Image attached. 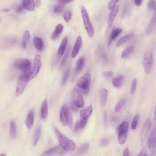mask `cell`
Masks as SVG:
<instances>
[{"instance_id":"6da1fadb","label":"cell","mask_w":156,"mask_h":156,"mask_svg":"<svg viewBox=\"0 0 156 156\" xmlns=\"http://www.w3.org/2000/svg\"><path fill=\"white\" fill-rule=\"evenodd\" d=\"M54 130L60 145L68 152H73L76 148L74 142L61 133L57 128L55 127Z\"/></svg>"},{"instance_id":"7a4b0ae2","label":"cell","mask_w":156,"mask_h":156,"mask_svg":"<svg viewBox=\"0 0 156 156\" xmlns=\"http://www.w3.org/2000/svg\"><path fill=\"white\" fill-rule=\"evenodd\" d=\"M91 75L89 73H85L77 82L74 89L85 94L89 92V86L91 82Z\"/></svg>"},{"instance_id":"3957f363","label":"cell","mask_w":156,"mask_h":156,"mask_svg":"<svg viewBox=\"0 0 156 156\" xmlns=\"http://www.w3.org/2000/svg\"><path fill=\"white\" fill-rule=\"evenodd\" d=\"M81 12L86 31L89 37H91L94 33V29L90 22L87 12L84 6L81 8Z\"/></svg>"},{"instance_id":"277c9868","label":"cell","mask_w":156,"mask_h":156,"mask_svg":"<svg viewBox=\"0 0 156 156\" xmlns=\"http://www.w3.org/2000/svg\"><path fill=\"white\" fill-rule=\"evenodd\" d=\"M128 129V123L127 121H124L117 127L118 140L121 144H123L126 140Z\"/></svg>"},{"instance_id":"5b68a950","label":"cell","mask_w":156,"mask_h":156,"mask_svg":"<svg viewBox=\"0 0 156 156\" xmlns=\"http://www.w3.org/2000/svg\"><path fill=\"white\" fill-rule=\"evenodd\" d=\"M28 74L21 72L19 74L17 85L15 92L16 96L20 95L22 93L28 81Z\"/></svg>"},{"instance_id":"8992f818","label":"cell","mask_w":156,"mask_h":156,"mask_svg":"<svg viewBox=\"0 0 156 156\" xmlns=\"http://www.w3.org/2000/svg\"><path fill=\"white\" fill-rule=\"evenodd\" d=\"M153 62V56L152 51L148 50L145 53L143 60V65L144 70L146 73H150L151 70Z\"/></svg>"},{"instance_id":"52a82bcc","label":"cell","mask_w":156,"mask_h":156,"mask_svg":"<svg viewBox=\"0 0 156 156\" xmlns=\"http://www.w3.org/2000/svg\"><path fill=\"white\" fill-rule=\"evenodd\" d=\"M15 67L23 72H29L31 70V63L28 59L23 58L16 60L14 63Z\"/></svg>"},{"instance_id":"ba28073f","label":"cell","mask_w":156,"mask_h":156,"mask_svg":"<svg viewBox=\"0 0 156 156\" xmlns=\"http://www.w3.org/2000/svg\"><path fill=\"white\" fill-rule=\"evenodd\" d=\"M73 103L79 108H83L84 105L83 98L80 93L74 89L72 95Z\"/></svg>"},{"instance_id":"9c48e42d","label":"cell","mask_w":156,"mask_h":156,"mask_svg":"<svg viewBox=\"0 0 156 156\" xmlns=\"http://www.w3.org/2000/svg\"><path fill=\"white\" fill-rule=\"evenodd\" d=\"M41 66V57L37 55L34 58V67L31 70L30 80L35 77L39 73Z\"/></svg>"},{"instance_id":"30bf717a","label":"cell","mask_w":156,"mask_h":156,"mask_svg":"<svg viewBox=\"0 0 156 156\" xmlns=\"http://www.w3.org/2000/svg\"><path fill=\"white\" fill-rule=\"evenodd\" d=\"M71 115L67 105L66 104L63 105L62 107L60 113V120L63 126H65L67 124L68 119Z\"/></svg>"},{"instance_id":"8fae6325","label":"cell","mask_w":156,"mask_h":156,"mask_svg":"<svg viewBox=\"0 0 156 156\" xmlns=\"http://www.w3.org/2000/svg\"><path fill=\"white\" fill-rule=\"evenodd\" d=\"M151 126V122L150 119H147L143 126L140 135V140L142 144L145 141Z\"/></svg>"},{"instance_id":"7c38bea8","label":"cell","mask_w":156,"mask_h":156,"mask_svg":"<svg viewBox=\"0 0 156 156\" xmlns=\"http://www.w3.org/2000/svg\"><path fill=\"white\" fill-rule=\"evenodd\" d=\"M156 142V129L153 130L148 137L147 144L148 148L150 151L153 152L155 146Z\"/></svg>"},{"instance_id":"4fadbf2b","label":"cell","mask_w":156,"mask_h":156,"mask_svg":"<svg viewBox=\"0 0 156 156\" xmlns=\"http://www.w3.org/2000/svg\"><path fill=\"white\" fill-rule=\"evenodd\" d=\"M93 111V107L91 105L87 106L80 112V119L88 120V118L91 115Z\"/></svg>"},{"instance_id":"5bb4252c","label":"cell","mask_w":156,"mask_h":156,"mask_svg":"<svg viewBox=\"0 0 156 156\" xmlns=\"http://www.w3.org/2000/svg\"><path fill=\"white\" fill-rule=\"evenodd\" d=\"M82 45V39L80 36L77 38L71 53V56L75 58L78 54Z\"/></svg>"},{"instance_id":"9a60e30c","label":"cell","mask_w":156,"mask_h":156,"mask_svg":"<svg viewBox=\"0 0 156 156\" xmlns=\"http://www.w3.org/2000/svg\"><path fill=\"white\" fill-rule=\"evenodd\" d=\"M119 5H118L111 10L108 17V26L107 30H108L111 26L119 11Z\"/></svg>"},{"instance_id":"2e32d148","label":"cell","mask_w":156,"mask_h":156,"mask_svg":"<svg viewBox=\"0 0 156 156\" xmlns=\"http://www.w3.org/2000/svg\"><path fill=\"white\" fill-rule=\"evenodd\" d=\"M108 94V90L105 88L101 89L99 92L100 102L101 105L105 106L107 101Z\"/></svg>"},{"instance_id":"e0dca14e","label":"cell","mask_w":156,"mask_h":156,"mask_svg":"<svg viewBox=\"0 0 156 156\" xmlns=\"http://www.w3.org/2000/svg\"><path fill=\"white\" fill-rule=\"evenodd\" d=\"M68 41L67 36H65L62 41L58 51V55L59 57H61L64 54L67 45Z\"/></svg>"},{"instance_id":"ac0fdd59","label":"cell","mask_w":156,"mask_h":156,"mask_svg":"<svg viewBox=\"0 0 156 156\" xmlns=\"http://www.w3.org/2000/svg\"><path fill=\"white\" fill-rule=\"evenodd\" d=\"M63 28V26L62 24H58L51 35V39L54 40H56L62 32Z\"/></svg>"},{"instance_id":"d6986e66","label":"cell","mask_w":156,"mask_h":156,"mask_svg":"<svg viewBox=\"0 0 156 156\" xmlns=\"http://www.w3.org/2000/svg\"><path fill=\"white\" fill-rule=\"evenodd\" d=\"M25 9L29 11H33L35 8V4L34 0H23L22 3Z\"/></svg>"},{"instance_id":"ffe728a7","label":"cell","mask_w":156,"mask_h":156,"mask_svg":"<svg viewBox=\"0 0 156 156\" xmlns=\"http://www.w3.org/2000/svg\"><path fill=\"white\" fill-rule=\"evenodd\" d=\"M134 36V34L130 33L121 37L116 43L117 47H119L127 42L132 38Z\"/></svg>"},{"instance_id":"44dd1931","label":"cell","mask_w":156,"mask_h":156,"mask_svg":"<svg viewBox=\"0 0 156 156\" xmlns=\"http://www.w3.org/2000/svg\"><path fill=\"white\" fill-rule=\"evenodd\" d=\"M34 112L33 111H31L28 113L26 121V124L28 128L31 129L34 123Z\"/></svg>"},{"instance_id":"7402d4cb","label":"cell","mask_w":156,"mask_h":156,"mask_svg":"<svg viewBox=\"0 0 156 156\" xmlns=\"http://www.w3.org/2000/svg\"><path fill=\"white\" fill-rule=\"evenodd\" d=\"M124 77L123 75H121L113 78L112 80V84L113 86L116 88L120 87L123 83Z\"/></svg>"},{"instance_id":"603a6c76","label":"cell","mask_w":156,"mask_h":156,"mask_svg":"<svg viewBox=\"0 0 156 156\" xmlns=\"http://www.w3.org/2000/svg\"><path fill=\"white\" fill-rule=\"evenodd\" d=\"M48 112L47 101L46 99H45L43 102L41 111V116L43 119L47 117Z\"/></svg>"},{"instance_id":"cb8c5ba5","label":"cell","mask_w":156,"mask_h":156,"mask_svg":"<svg viewBox=\"0 0 156 156\" xmlns=\"http://www.w3.org/2000/svg\"><path fill=\"white\" fill-rule=\"evenodd\" d=\"M41 128L40 126H37L36 128L34 135L33 145L35 146L38 142L41 136Z\"/></svg>"},{"instance_id":"d4e9b609","label":"cell","mask_w":156,"mask_h":156,"mask_svg":"<svg viewBox=\"0 0 156 156\" xmlns=\"http://www.w3.org/2000/svg\"><path fill=\"white\" fill-rule=\"evenodd\" d=\"M122 31V29L120 28H118L115 29H113V30L111 33L109 40V46L110 45L112 41L116 39Z\"/></svg>"},{"instance_id":"484cf974","label":"cell","mask_w":156,"mask_h":156,"mask_svg":"<svg viewBox=\"0 0 156 156\" xmlns=\"http://www.w3.org/2000/svg\"><path fill=\"white\" fill-rule=\"evenodd\" d=\"M85 59L83 57L80 58L76 62L75 70L76 72H80L83 68L85 64Z\"/></svg>"},{"instance_id":"4316f807","label":"cell","mask_w":156,"mask_h":156,"mask_svg":"<svg viewBox=\"0 0 156 156\" xmlns=\"http://www.w3.org/2000/svg\"><path fill=\"white\" fill-rule=\"evenodd\" d=\"M156 23L155 14L152 17L149 24L148 25L146 31V34H150L153 30Z\"/></svg>"},{"instance_id":"83f0119b","label":"cell","mask_w":156,"mask_h":156,"mask_svg":"<svg viewBox=\"0 0 156 156\" xmlns=\"http://www.w3.org/2000/svg\"><path fill=\"white\" fill-rule=\"evenodd\" d=\"M89 145L88 143H85L81 145L77 150V152L79 155H82L86 154L88 151Z\"/></svg>"},{"instance_id":"f1b7e54d","label":"cell","mask_w":156,"mask_h":156,"mask_svg":"<svg viewBox=\"0 0 156 156\" xmlns=\"http://www.w3.org/2000/svg\"><path fill=\"white\" fill-rule=\"evenodd\" d=\"M33 43L35 47L38 50H41L43 47V42L40 38L35 37L33 39Z\"/></svg>"},{"instance_id":"f546056e","label":"cell","mask_w":156,"mask_h":156,"mask_svg":"<svg viewBox=\"0 0 156 156\" xmlns=\"http://www.w3.org/2000/svg\"><path fill=\"white\" fill-rule=\"evenodd\" d=\"M10 136L12 138H16L17 135V128L16 123L13 120L10 121Z\"/></svg>"},{"instance_id":"4dcf8cb0","label":"cell","mask_w":156,"mask_h":156,"mask_svg":"<svg viewBox=\"0 0 156 156\" xmlns=\"http://www.w3.org/2000/svg\"><path fill=\"white\" fill-rule=\"evenodd\" d=\"M134 47L133 46H130L126 47L121 53V57L124 58L129 56L134 50Z\"/></svg>"},{"instance_id":"1f68e13d","label":"cell","mask_w":156,"mask_h":156,"mask_svg":"<svg viewBox=\"0 0 156 156\" xmlns=\"http://www.w3.org/2000/svg\"><path fill=\"white\" fill-rule=\"evenodd\" d=\"M30 38V33L29 31L27 30L25 32L23 39L22 43V47L23 48H25L26 47Z\"/></svg>"},{"instance_id":"d6a6232c","label":"cell","mask_w":156,"mask_h":156,"mask_svg":"<svg viewBox=\"0 0 156 156\" xmlns=\"http://www.w3.org/2000/svg\"><path fill=\"white\" fill-rule=\"evenodd\" d=\"M59 148V146L58 145L55 147L50 148L45 152L42 155V156H50L55 152Z\"/></svg>"},{"instance_id":"836d02e7","label":"cell","mask_w":156,"mask_h":156,"mask_svg":"<svg viewBox=\"0 0 156 156\" xmlns=\"http://www.w3.org/2000/svg\"><path fill=\"white\" fill-rule=\"evenodd\" d=\"M65 5L61 2L59 1L54 8L53 12L55 13L61 12L63 10Z\"/></svg>"},{"instance_id":"e575fe53","label":"cell","mask_w":156,"mask_h":156,"mask_svg":"<svg viewBox=\"0 0 156 156\" xmlns=\"http://www.w3.org/2000/svg\"><path fill=\"white\" fill-rule=\"evenodd\" d=\"M98 54L99 57L101 58L102 59L105 61L106 59V56L104 48L102 47L99 48L98 50Z\"/></svg>"},{"instance_id":"d590c367","label":"cell","mask_w":156,"mask_h":156,"mask_svg":"<svg viewBox=\"0 0 156 156\" xmlns=\"http://www.w3.org/2000/svg\"><path fill=\"white\" fill-rule=\"evenodd\" d=\"M137 80L136 79H135L133 80L131 83L130 92L131 94H133L135 92L137 87Z\"/></svg>"},{"instance_id":"8d00e7d4","label":"cell","mask_w":156,"mask_h":156,"mask_svg":"<svg viewBox=\"0 0 156 156\" xmlns=\"http://www.w3.org/2000/svg\"><path fill=\"white\" fill-rule=\"evenodd\" d=\"M139 119V115H136L134 117L131 124V127L132 129H135L137 126Z\"/></svg>"},{"instance_id":"74e56055","label":"cell","mask_w":156,"mask_h":156,"mask_svg":"<svg viewBox=\"0 0 156 156\" xmlns=\"http://www.w3.org/2000/svg\"><path fill=\"white\" fill-rule=\"evenodd\" d=\"M72 16L71 12L69 10L66 11L63 15L64 20L66 22H69L71 20Z\"/></svg>"},{"instance_id":"f35d334b","label":"cell","mask_w":156,"mask_h":156,"mask_svg":"<svg viewBox=\"0 0 156 156\" xmlns=\"http://www.w3.org/2000/svg\"><path fill=\"white\" fill-rule=\"evenodd\" d=\"M125 101L124 99L120 100L116 104L115 110L116 112H118L119 111L125 104Z\"/></svg>"},{"instance_id":"ab89813d","label":"cell","mask_w":156,"mask_h":156,"mask_svg":"<svg viewBox=\"0 0 156 156\" xmlns=\"http://www.w3.org/2000/svg\"><path fill=\"white\" fill-rule=\"evenodd\" d=\"M104 77L107 79H113L114 77V73L111 71L105 72L103 73Z\"/></svg>"},{"instance_id":"60d3db41","label":"cell","mask_w":156,"mask_h":156,"mask_svg":"<svg viewBox=\"0 0 156 156\" xmlns=\"http://www.w3.org/2000/svg\"><path fill=\"white\" fill-rule=\"evenodd\" d=\"M109 141L107 138H103L101 139L99 142L100 146L101 147H105L109 144Z\"/></svg>"},{"instance_id":"b9f144b4","label":"cell","mask_w":156,"mask_h":156,"mask_svg":"<svg viewBox=\"0 0 156 156\" xmlns=\"http://www.w3.org/2000/svg\"><path fill=\"white\" fill-rule=\"evenodd\" d=\"M155 1L154 0L149 1L147 4V7L151 10H154L155 9Z\"/></svg>"},{"instance_id":"7bdbcfd3","label":"cell","mask_w":156,"mask_h":156,"mask_svg":"<svg viewBox=\"0 0 156 156\" xmlns=\"http://www.w3.org/2000/svg\"><path fill=\"white\" fill-rule=\"evenodd\" d=\"M69 69H68L64 73L62 81V84L63 85L65 83L68 77L69 73Z\"/></svg>"},{"instance_id":"ee69618b","label":"cell","mask_w":156,"mask_h":156,"mask_svg":"<svg viewBox=\"0 0 156 156\" xmlns=\"http://www.w3.org/2000/svg\"><path fill=\"white\" fill-rule=\"evenodd\" d=\"M118 0H111L109 3L108 8L109 10H111L113 9L116 6L118 2Z\"/></svg>"},{"instance_id":"f6af8a7d","label":"cell","mask_w":156,"mask_h":156,"mask_svg":"<svg viewBox=\"0 0 156 156\" xmlns=\"http://www.w3.org/2000/svg\"><path fill=\"white\" fill-rule=\"evenodd\" d=\"M69 54V51L68 50L66 52L65 55L63 56L62 60L61 61L60 64V68H62L65 64L67 59L68 58Z\"/></svg>"},{"instance_id":"bcb514c9","label":"cell","mask_w":156,"mask_h":156,"mask_svg":"<svg viewBox=\"0 0 156 156\" xmlns=\"http://www.w3.org/2000/svg\"><path fill=\"white\" fill-rule=\"evenodd\" d=\"M22 4L20 5L17 8L16 12L19 13L22 12L24 9Z\"/></svg>"},{"instance_id":"7dc6e473","label":"cell","mask_w":156,"mask_h":156,"mask_svg":"<svg viewBox=\"0 0 156 156\" xmlns=\"http://www.w3.org/2000/svg\"><path fill=\"white\" fill-rule=\"evenodd\" d=\"M70 108L71 110L74 112H76L78 111L79 109V107L73 103H71L70 105Z\"/></svg>"},{"instance_id":"c3c4849f","label":"cell","mask_w":156,"mask_h":156,"mask_svg":"<svg viewBox=\"0 0 156 156\" xmlns=\"http://www.w3.org/2000/svg\"><path fill=\"white\" fill-rule=\"evenodd\" d=\"M80 129V125L79 122H77L74 128V131L75 132H76Z\"/></svg>"},{"instance_id":"681fc988","label":"cell","mask_w":156,"mask_h":156,"mask_svg":"<svg viewBox=\"0 0 156 156\" xmlns=\"http://www.w3.org/2000/svg\"><path fill=\"white\" fill-rule=\"evenodd\" d=\"M123 156H130L129 151L127 148L125 149L124 151Z\"/></svg>"},{"instance_id":"f907efd6","label":"cell","mask_w":156,"mask_h":156,"mask_svg":"<svg viewBox=\"0 0 156 156\" xmlns=\"http://www.w3.org/2000/svg\"><path fill=\"white\" fill-rule=\"evenodd\" d=\"M135 4L137 6H140L142 2V1L141 0H136L134 1Z\"/></svg>"},{"instance_id":"816d5d0a","label":"cell","mask_w":156,"mask_h":156,"mask_svg":"<svg viewBox=\"0 0 156 156\" xmlns=\"http://www.w3.org/2000/svg\"><path fill=\"white\" fill-rule=\"evenodd\" d=\"M146 154L145 149H143L138 156H146Z\"/></svg>"},{"instance_id":"f5cc1de1","label":"cell","mask_w":156,"mask_h":156,"mask_svg":"<svg viewBox=\"0 0 156 156\" xmlns=\"http://www.w3.org/2000/svg\"><path fill=\"white\" fill-rule=\"evenodd\" d=\"M59 1L61 2L62 3H63V4H64L65 5L69 3H70L71 2H72V1H70V0H59Z\"/></svg>"},{"instance_id":"db71d44e","label":"cell","mask_w":156,"mask_h":156,"mask_svg":"<svg viewBox=\"0 0 156 156\" xmlns=\"http://www.w3.org/2000/svg\"><path fill=\"white\" fill-rule=\"evenodd\" d=\"M103 119L105 123L106 124L107 122V116L106 111L104 113Z\"/></svg>"},{"instance_id":"11a10c76","label":"cell","mask_w":156,"mask_h":156,"mask_svg":"<svg viewBox=\"0 0 156 156\" xmlns=\"http://www.w3.org/2000/svg\"><path fill=\"white\" fill-rule=\"evenodd\" d=\"M41 4V2L39 0H37L36 1V5L37 7H39Z\"/></svg>"},{"instance_id":"9f6ffc18","label":"cell","mask_w":156,"mask_h":156,"mask_svg":"<svg viewBox=\"0 0 156 156\" xmlns=\"http://www.w3.org/2000/svg\"><path fill=\"white\" fill-rule=\"evenodd\" d=\"M1 11L3 12H8L9 9L8 8H3L1 9Z\"/></svg>"},{"instance_id":"6f0895ef","label":"cell","mask_w":156,"mask_h":156,"mask_svg":"<svg viewBox=\"0 0 156 156\" xmlns=\"http://www.w3.org/2000/svg\"><path fill=\"white\" fill-rule=\"evenodd\" d=\"M0 156H6V155L5 154H2L0 155Z\"/></svg>"},{"instance_id":"680465c9","label":"cell","mask_w":156,"mask_h":156,"mask_svg":"<svg viewBox=\"0 0 156 156\" xmlns=\"http://www.w3.org/2000/svg\"><path fill=\"white\" fill-rule=\"evenodd\" d=\"M154 156V155H153V156Z\"/></svg>"}]
</instances>
